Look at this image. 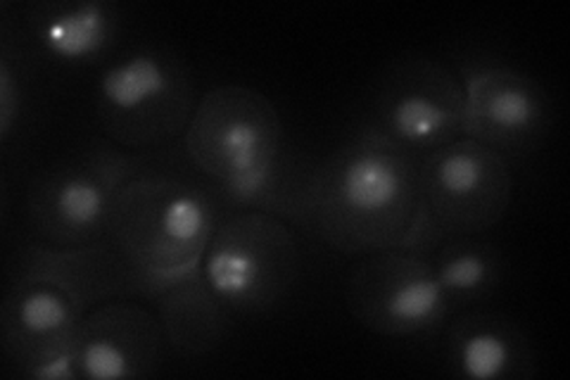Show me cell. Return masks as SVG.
I'll use <instances>...</instances> for the list:
<instances>
[{"mask_svg": "<svg viewBox=\"0 0 570 380\" xmlns=\"http://www.w3.org/2000/svg\"><path fill=\"white\" fill-rule=\"evenodd\" d=\"M291 220L343 255L414 250L419 159L360 131L295 188Z\"/></svg>", "mask_w": 570, "mask_h": 380, "instance_id": "cell-1", "label": "cell"}, {"mask_svg": "<svg viewBox=\"0 0 570 380\" xmlns=\"http://www.w3.org/2000/svg\"><path fill=\"white\" fill-rule=\"evenodd\" d=\"M219 226L217 193L190 178L138 172L121 184L105 243L129 283L148 298L198 274Z\"/></svg>", "mask_w": 570, "mask_h": 380, "instance_id": "cell-2", "label": "cell"}, {"mask_svg": "<svg viewBox=\"0 0 570 380\" xmlns=\"http://www.w3.org/2000/svg\"><path fill=\"white\" fill-rule=\"evenodd\" d=\"M184 138L193 167L224 201L276 216L288 214L295 191L283 188V121L259 90H207L195 105Z\"/></svg>", "mask_w": 570, "mask_h": 380, "instance_id": "cell-3", "label": "cell"}, {"mask_svg": "<svg viewBox=\"0 0 570 380\" xmlns=\"http://www.w3.org/2000/svg\"><path fill=\"white\" fill-rule=\"evenodd\" d=\"M129 281L107 247L60 250L39 245L3 300V348L20 373L75 345L81 319L112 283Z\"/></svg>", "mask_w": 570, "mask_h": 380, "instance_id": "cell-4", "label": "cell"}, {"mask_svg": "<svg viewBox=\"0 0 570 380\" xmlns=\"http://www.w3.org/2000/svg\"><path fill=\"white\" fill-rule=\"evenodd\" d=\"M195 105L188 65L159 46H142L107 65L96 86V119L115 146L159 148L184 136Z\"/></svg>", "mask_w": 570, "mask_h": 380, "instance_id": "cell-5", "label": "cell"}, {"mask_svg": "<svg viewBox=\"0 0 570 380\" xmlns=\"http://www.w3.org/2000/svg\"><path fill=\"white\" fill-rule=\"evenodd\" d=\"M513 201L509 159L459 138L419 159V231L414 250L444 238H473L504 220Z\"/></svg>", "mask_w": 570, "mask_h": 380, "instance_id": "cell-6", "label": "cell"}, {"mask_svg": "<svg viewBox=\"0 0 570 380\" xmlns=\"http://www.w3.org/2000/svg\"><path fill=\"white\" fill-rule=\"evenodd\" d=\"M302 252L281 216L247 210L214 231L200 262L209 293L228 312L266 314L288 300L299 281Z\"/></svg>", "mask_w": 570, "mask_h": 380, "instance_id": "cell-7", "label": "cell"}, {"mask_svg": "<svg viewBox=\"0 0 570 380\" xmlns=\"http://www.w3.org/2000/svg\"><path fill=\"white\" fill-rule=\"evenodd\" d=\"M362 131L416 159L463 138L459 75L425 56L392 62L376 86Z\"/></svg>", "mask_w": 570, "mask_h": 380, "instance_id": "cell-8", "label": "cell"}, {"mask_svg": "<svg viewBox=\"0 0 570 380\" xmlns=\"http://www.w3.org/2000/svg\"><path fill=\"white\" fill-rule=\"evenodd\" d=\"M134 169V162L121 153L96 148L36 176L27 207L41 245L79 250L105 241L115 195Z\"/></svg>", "mask_w": 570, "mask_h": 380, "instance_id": "cell-9", "label": "cell"}, {"mask_svg": "<svg viewBox=\"0 0 570 380\" xmlns=\"http://www.w3.org/2000/svg\"><path fill=\"white\" fill-rule=\"evenodd\" d=\"M345 302L360 325L385 338L431 333L452 312L431 262L409 247L362 257L347 276Z\"/></svg>", "mask_w": 570, "mask_h": 380, "instance_id": "cell-10", "label": "cell"}, {"mask_svg": "<svg viewBox=\"0 0 570 380\" xmlns=\"http://www.w3.org/2000/svg\"><path fill=\"white\" fill-rule=\"evenodd\" d=\"M463 88V138L502 157L534 153L551 131V98L521 69L499 62L459 67Z\"/></svg>", "mask_w": 570, "mask_h": 380, "instance_id": "cell-11", "label": "cell"}, {"mask_svg": "<svg viewBox=\"0 0 570 380\" xmlns=\"http://www.w3.org/2000/svg\"><path fill=\"white\" fill-rule=\"evenodd\" d=\"M165 345L159 319L146 306L119 300L94 306L77 325L71 348L79 378L124 380L155 376Z\"/></svg>", "mask_w": 570, "mask_h": 380, "instance_id": "cell-12", "label": "cell"}, {"mask_svg": "<svg viewBox=\"0 0 570 380\" xmlns=\"http://www.w3.org/2000/svg\"><path fill=\"white\" fill-rule=\"evenodd\" d=\"M27 29L43 58L62 67H86L110 52L119 17L102 0H50L27 8Z\"/></svg>", "mask_w": 570, "mask_h": 380, "instance_id": "cell-13", "label": "cell"}, {"mask_svg": "<svg viewBox=\"0 0 570 380\" xmlns=\"http://www.w3.org/2000/svg\"><path fill=\"white\" fill-rule=\"evenodd\" d=\"M452 373L469 380H528L534 376L530 338L511 319L473 312L448 331Z\"/></svg>", "mask_w": 570, "mask_h": 380, "instance_id": "cell-14", "label": "cell"}, {"mask_svg": "<svg viewBox=\"0 0 570 380\" xmlns=\"http://www.w3.org/2000/svg\"><path fill=\"white\" fill-rule=\"evenodd\" d=\"M450 310H461L490 298L504 279V260L490 243L444 238L423 250Z\"/></svg>", "mask_w": 570, "mask_h": 380, "instance_id": "cell-15", "label": "cell"}, {"mask_svg": "<svg viewBox=\"0 0 570 380\" xmlns=\"http://www.w3.org/2000/svg\"><path fill=\"white\" fill-rule=\"evenodd\" d=\"M159 300V325L167 345L181 357L209 352L226 331V306L209 293L200 271L171 285Z\"/></svg>", "mask_w": 570, "mask_h": 380, "instance_id": "cell-16", "label": "cell"}, {"mask_svg": "<svg viewBox=\"0 0 570 380\" xmlns=\"http://www.w3.org/2000/svg\"><path fill=\"white\" fill-rule=\"evenodd\" d=\"M24 113V81L8 50L0 56V143L8 146Z\"/></svg>", "mask_w": 570, "mask_h": 380, "instance_id": "cell-17", "label": "cell"}]
</instances>
